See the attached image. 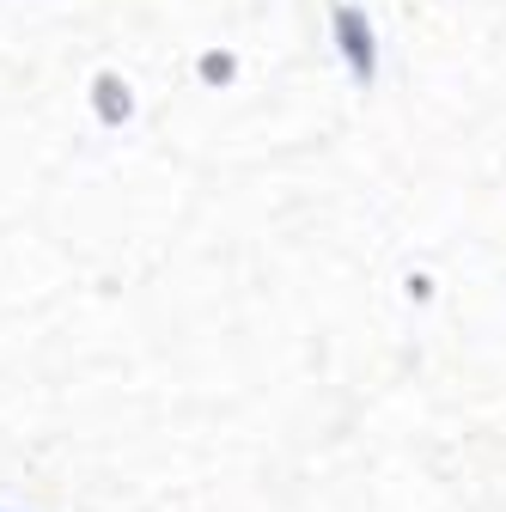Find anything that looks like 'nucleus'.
I'll list each match as a JSON object with an SVG mask.
<instances>
[]
</instances>
